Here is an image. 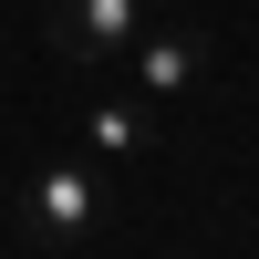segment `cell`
<instances>
[{"label": "cell", "instance_id": "obj_1", "mask_svg": "<svg viewBox=\"0 0 259 259\" xmlns=\"http://www.w3.org/2000/svg\"><path fill=\"white\" fill-rule=\"evenodd\" d=\"M104 218H114V187H104L94 156H52L31 187H21V239L31 249H83Z\"/></svg>", "mask_w": 259, "mask_h": 259}, {"label": "cell", "instance_id": "obj_2", "mask_svg": "<svg viewBox=\"0 0 259 259\" xmlns=\"http://www.w3.org/2000/svg\"><path fill=\"white\" fill-rule=\"evenodd\" d=\"M166 0H41V52L62 62V73H104V62H124V41L156 21Z\"/></svg>", "mask_w": 259, "mask_h": 259}, {"label": "cell", "instance_id": "obj_3", "mask_svg": "<svg viewBox=\"0 0 259 259\" xmlns=\"http://www.w3.org/2000/svg\"><path fill=\"white\" fill-rule=\"evenodd\" d=\"M124 62H135V94L156 104V114H177V104L207 83V31H197V21H177V11H156L135 41H124Z\"/></svg>", "mask_w": 259, "mask_h": 259}, {"label": "cell", "instance_id": "obj_4", "mask_svg": "<svg viewBox=\"0 0 259 259\" xmlns=\"http://www.w3.org/2000/svg\"><path fill=\"white\" fill-rule=\"evenodd\" d=\"M73 135H83L94 166H145V156H156V104H145V94H104V104L73 114Z\"/></svg>", "mask_w": 259, "mask_h": 259}, {"label": "cell", "instance_id": "obj_5", "mask_svg": "<svg viewBox=\"0 0 259 259\" xmlns=\"http://www.w3.org/2000/svg\"><path fill=\"white\" fill-rule=\"evenodd\" d=\"M0 11H41V0H0Z\"/></svg>", "mask_w": 259, "mask_h": 259}]
</instances>
